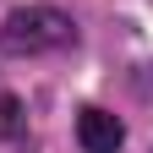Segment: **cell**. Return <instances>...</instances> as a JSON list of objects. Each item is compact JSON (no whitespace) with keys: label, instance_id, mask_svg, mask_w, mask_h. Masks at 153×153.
Returning a JSON list of instances; mask_svg holds the SVG:
<instances>
[{"label":"cell","instance_id":"obj_1","mask_svg":"<svg viewBox=\"0 0 153 153\" xmlns=\"http://www.w3.org/2000/svg\"><path fill=\"white\" fill-rule=\"evenodd\" d=\"M66 44H71V16L55 6H22L0 27L6 55H44V49H66Z\"/></svg>","mask_w":153,"mask_h":153},{"label":"cell","instance_id":"obj_2","mask_svg":"<svg viewBox=\"0 0 153 153\" xmlns=\"http://www.w3.org/2000/svg\"><path fill=\"white\" fill-rule=\"evenodd\" d=\"M76 142H82L88 153H120L126 126L115 120L109 109H82V115H76Z\"/></svg>","mask_w":153,"mask_h":153},{"label":"cell","instance_id":"obj_3","mask_svg":"<svg viewBox=\"0 0 153 153\" xmlns=\"http://www.w3.org/2000/svg\"><path fill=\"white\" fill-rule=\"evenodd\" d=\"M16 131H22V104L11 93H0V137H16Z\"/></svg>","mask_w":153,"mask_h":153}]
</instances>
